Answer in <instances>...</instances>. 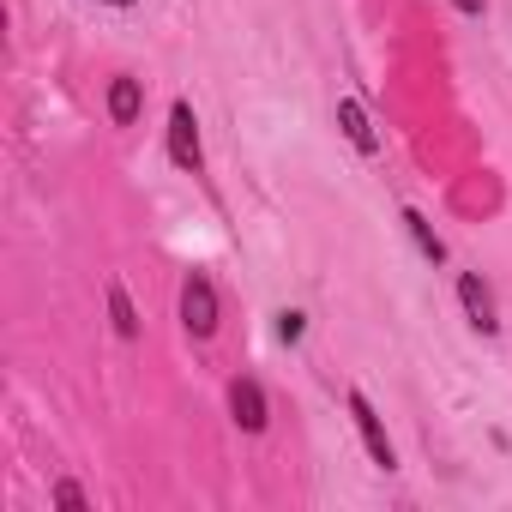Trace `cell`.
I'll return each mask as SVG.
<instances>
[{"instance_id": "13", "label": "cell", "mask_w": 512, "mask_h": 512, "mask_svg": "<svg viewBox=\"0 0 512 512\" xmlns=\"http://www.w3.org/2000/svg\"><path fill=\"white\" fill-rule=\"evenodd\" d=\"M109 7H133V0H109Z\"/></svg>"}, {"instance_id": "8", "label": "cell", "mask_w": 512, "mask_h": 512, "mask_svg": "<svg viewBox=\"0 0 512 512\" xmlns=\"http://www.w3.org/2000/svg\"><path fill=\"white\" fill-rule=\"evenodd\" d=\"M109 320H115V332H121V338H139V314H133V302H127V290H121V284H109Z\"/></svg>"}, {"instance_id": "12", "label": "cell", "mask_w": 512, "mask_h": 512, "mask_svg": "<svg viewBox=\"0 0 512 512\" xmlns=\"http://www.w3.org/2000/svg\"><path fill=\"white\" fill-rule=\"evenodd\" d=\"M452 7H458V13H470V19H476V13H482V0H452Z\"/></svg>"}, {"instance_id": "6", "label": "cell", "mask_w": 512, "mask_h": 512, "mask_svg": "<svg viewBox=\"0 0 512 512\" xmlns=\"http://www.w3.org/2000/svg\"><path fill=\"white\" fill-rule=\"evenodd\" d=\"M338 127H344V139H350L362 157H374V151H380V133H374V121H368V109H362L356 97H344V103H338Z\"/></svg>"}, {"instance_id": "11", "label": "cell", "mask_w": 512, "mask_h": 512, "mask_svg": "<svg viewBox=\"0 0 512 512\" xmlns=\"http://www.w3.org/2000/svg\"><path fill=\"white\" fill-rule=\"evenodd\" d=\"M55 500H61L67 512H79V506H85V488H73V482H61V488H55Z\"/></svg>"}, {"instance_id": "5", "label": "cell", "mask_w": 512, "mask_h": 512, "mask_svg": "<svg viewBox=\"0 0 512 512\" xmlns=\"http://www.w3.org/2000/svg\"><path fill=\"white\" fill-rule=\"evenodd\" d=\"M229 410H235V428H247V434L266 428V392L253 386V380H235L229 386Z\"/></svg>"}, {"instance_id": "10", "label": "cell", "mask_w": 512, "mask_h": 512, "mask_svg": "<svg viewBox=\"0 0 512 512\" xmlns=\"http://www.w3.org/2000/svg\"><path fill=\"white\" fill-rule=\"evenodd\" d=\"M278 338L296 344V338H302V314H278Z\"/></svg>"}, {"instance_id": "4", "label": "cell", "mask_w": 512, "mask_h": 512, "mask_svg": "<svg viewBox=\"0 0 512 512\" xmlns=\"http://www.w3.org/2000/svg\"><path fill=\"white\" fill-rule=\"evenodd\" d=\"M458 302H464V314H470V326H476V332H500L494 296H488V284H482L476 272H464V278H458Z\"/></svg>"}, {"instance_id": "1", "label": "cell", "mask_w": 512, "mask_h": 512, "mask_svg": "<svg viewBox=\"0 0 512 512\" xmlns=\"http://www.w3.org/2000/svg\"><path fill=\"white\" fill-rule=\"evenodd\" d=\"M181 326L193 338H211L217 332V290H211L205 272H187V284H181Z\"/></svg>"}, {"instance_id": "9", "label": "cell", "mask_w": 512, "mask_h": 512, "mask_svg": "<svg viewBox=\"0 0 512 512\" xmlns=\"http://www.w3.org/2000/svg\"><path fill=\"white\" fill-rule=\"evenodd\" d=\"M404 223H410V235H416V247H422V253H428V260L440 266V260H446V241H440V235L428 229V217H422V211H404Z\"/></svg>"}, {"instance_id": "3", "label": "cell", "mask_w": 512, "mask_h": 512, "mask_svg": "<svg viewBox=\"0 0 512 512\" xmlns=\"http://www.w3.org/2000/svg\"><path fill=\"white\" fill-rule=\"evenodd\" d=\"M350 416H356V434L368 440V458H374L380 470H392V464H398V452H392V440H386V422L374 416V404H368L362 392H350Z\"/></svg>"}, {"instance_id": "7", "label": "cell", "mask_w": 512, "mask_h": 512, "mask_svg": "<svg viewBox=\"0 0 512 512\" xmlns=\"http://www.w3.org/2000/svg\"><path fill=\"white\" fill-rule=\"evenodd\" d=\"M139 103H145V91H139V79H115L109 85V115H115V127H133L139 121Z\"/></svg>"}, {"instance_id": "2", "label": "cell", "mask_w": 512, "mask_h": 512, "mask_svg": "<svg viewBox=\"0 0 512 512\" xmlns=\"http://www.w3.org/2000/svg\"><path fill=\"white\" fill-rule=\"evenodd\" d=\"M169 157H175L181 169H193V175H199V163H205V151H199V121H193V103H175V109H169Z\"/></svg>"}]
</instances>
